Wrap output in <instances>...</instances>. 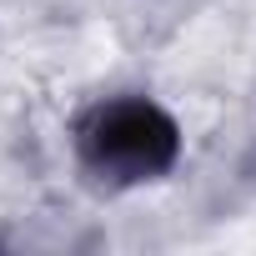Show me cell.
I'll return each instance as SVG.
<instances>
[{"instance_id":"cell-2","label":"cell","mask_w":256,"mask_h":256,"mask_svg":"<svg viewBox=\"0 0 256 256\" xmlns=\"http://www.w3.org/2000/svg\"><path fill=\"white\" fill-rule=\"evenodd\" d=\"M246 171H251V176H256V151H251V161H246Z\"/></svg>"},{"instance_id":"cell-1","label":"cell","mask_w":256,"mask_h":256,"mask_svg":"<svg viewBox=\"0 0 256 256\" xmlns=\"http://www.w3.org/2000/svg\"><path fill=\"white\" fill-rule=\"evenodd\" d=\"M76 166L106 191H136L176 171L181 126L151 96H100L70 126Z\"/></svg>"}]
</instances>
